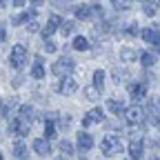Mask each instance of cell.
Here are the masks:
<instances>
[{
	"label": "cell",
	"instance_id": "obj_1",
	"mask_svg": "<svg viewBox=\"0 0 160 160\" xmlns=\"http://www.w3.org/2000/svg\"><path fill=\"white\" fill-rule=\"evenodd\" d=\"M73 69H76V60H73L71 56H62V58H58L56 62L51 65V71H53V76H58V78L71 76Z\"/></svg>",
	"mask_w": 160,
	"mask_h": 160
},
{
	"label": "cell",
	"instance_id": "obj_2",
	"mask_svg": "<svg viewBox=\"0 0 160 160\" xmlns=\"http://www.w3.org/2000/svg\"><path fill=\"white\" fill-rule=\"evenodd\" d=\"M100 149H102V153L105 156H118V153H122L125 151V147H122V142H120V140L116 138V136H105L102 138V142H100Z\"/></svg>",
	"mask_w": 160,
	"mask_h": 160
},
{
	"label": "cell",
	"instance_id": "obj_3",
	"mask_svg": "<svg viewBox=\"0 0 160 160\" xmlns=\"http://www.w3.org/2000/svg\"><path fill=\"white\" fill-rule=\"evenodd\" d=\"M9 62H11L13 69H22L25 62H27V47L25 45H13L11 53H9Z\"/></svg>",
	"mask_w": 160,
	"mask_h": 160
},
{
	"label": "cell",
	"instance_id": "obj_4",
	"mask_svg": "<svg viewBox=\"0 0 160 160\" xmlns=\"http://www.w3.org/2000/svg\"><path fill=\"white\" fill-rule=\"evenodd\" d=\"M53 91L62 93V96H73L78 91V82L71 76H65L62 80H56V82H53Z\"/></svg>",
	"mask_w": 160,
	"mask_h": 160
},
{
	"label": "cell",
	"instance_id": "obj_5",
	"mask_svg": "<svg viewBox=\"0 0 160 160\" xmlns=\"http://www.w3.org/2000/svg\"><path fill=\"white\" fill-rule=\"evenodd\" d=\"M131 125H145V109L142 107H138V105H133V107H129V109H125V113H122Z\"/></svg>",
	"mask_w": 160,
	"mask_h": 160
},
{
	"label": "cell",
	"instance_id": "obj_6",
	"mask_svg": "<svg viewBox=\"0 0 160 160\" xmlns=\"http://www.w3.org/2000/svg\"><path fill=\"white\" fill-rule=\"evenodd\" d=\"M127 89H129V96H131L133 102H138V100L147 98V82H145V80H142V82H131Z\"/></svg>",
	"mask_w": 160,
	"mask_h": 160
},
{
	"label": "cell",
	"instance_id": "obj_7",
	"mask_svg": "<svg viewBox=\"0 0 160 160\" xmlns=\"http://www.w3.org/2000/svg\"><path fill=\"white\" fill-rule=\"evenodd\" d=\"M9 129H11V133H16L18 138H22V136H27L29 133V129H31V125L29 122H25V120H20L18 116L9 122Z\"/></svg>",
	"mask_w": 160,
	"mask_h": 160
},
{
	"label": "cell",
	"instance_id": "obj_8",
	"mask_svg": "<svg viewBox=\"0 0 160 160\" xmlns=\"http://www.w3.org/2000/svg\"><path fill=\"white\" fill-rule=\"evenodd\" d=\"M105 120V111L100 109V107H96V109H91L85 118H82V127H91V125H96V122H102Z\"/></svg>",
	"mask_w": 160,
	"mask_h": 160
},
{
	"label": "cell",
	"instance_id": "obj_9",
	"mask_svg": "<svg viewBox=\"0 0 160 160\" xmlns=\"http://www.w3.org/2000/svg\"><path fill=\"white\" fill-rule=\"evenodd\" d=\"M140 36H142V40H145L147 45H156L158 38H160V25H151V27L142 29V31H140Z\"/></svg>",
	"mask_w": 160,
	"mask_h": 160
},
{
	"label": "cell",
	"instance_id": "obj_10",
	"mask_svg": "<svg viewBox=\"0 0 160 160\" xmlns=\"http://www.w3.org/2000/svg\"><path fill=\"white\" fill-rule=\"evenodd\" d=\"M33 151H36L38 156L47 158V156L51 153V145H49V140H47V138H38V140H33Z\"/></svg>",
	"mask_w": 160,
	"mask_h": 160
},
{
	"label": "cell",
	"instance_id": "obj_11",
	"mask_svg": "<svg viewBox=\"0 0 160 160\" xmlns=\"http://www.w3.org/2000/svg\"><path fill=\"white\" fill-rule=\"evenodd\" d=\"M91 147H93V138H91V133L80 131V133H78V149H80V151H89Z\"/></svg>",
	"mask_w": 160,
	"mask_h": 160
},
{
	"label": "cell",
	"instance_id": "obj_12",
	"mask_svg": "<svg viewBox=\"0 0 160 160\" xmlns=\"http://www.w3.org/2000/svg\"><path fill=\"white\" fill-rule=\"evenodd\" d=\"M60 25H62V18H60V16H51V18H49V22H47V27L42 29V38H49Z\"/></svg>",
	"mask_w": 160,
	"mask_h": 160
},
{
	"label": "cell",
	"instance_id": "obj_13",
	"mask_svg": "<svg viewBox=\"0 0 160 160\" xmlns=\"http://www.w3.org/2000/svg\"><path fill=\"white\" fill-rule=\"evenodd\" d=\"M18 118H20V120H25V122H29V125H31V120L36 118V109H33L31 105H22V107L18 109Z\"/></svg>",
	"mask_w": 160,
	"mask_h": 160
},
{
	"label": "cell",
	"instance_id": "obj_14",
	"mask_svg": "<svg viewBox=\"0 0 160 160\" xmlns=\"http://www.w3.org/2000/svg\"><path fill=\"white\" fill-rule=\"evenodd\" d=\"M107 109L113 116H122L125 113V105H122V100H118V98H109L107 100Z\"/></svg>",
	"mask_w": 160,
	"mask_h": 160
},
{
	"label": "cell",
	"instance_id": "obj_15",
	"mask_svg": "<svg viewBox=\"0 0 160 160\" xmlns=\"http://www.w3.org/2000/svg\"><path fill=\"white\" fill-rule=\"evenodd\" d=\"M13 156H16V160H29L27 145L20 142V140H16V142H13Z\"/></svg>",
	"mask_w": 160,
	"mask_h": 160
},
{
	"label": "cell",
	"instance_id": "obj_16",
	"mask_svg": "<svg viewBox=\"0 0 160 160\" xmlns=\"http://www.w3.org/2000/svg\"><path fill=\"white\" fill-rule=\"evenodd\" d=\"M31 78H36V80L45 78V67H42V58H40V56H36V62L31 67Z\"/></svg>",
	"mask_w": 160,
	"mask_h": 160
},
{
	"label": "cell",
	"instance_id": "obj_17",
	"mask_svg": "<svg viewBox=\"0 0 160 160\" xmlns=\"http://www.w3.org/2000/svg\"><path fill=\"white\" fill-rule=\"evenodd\" d=\"M142 151H145V147H142V140H131L129 156H131L133 160H140V158H142Z\"/></svg>",
	"mask_w": 160,
	"mask_h": 160
},
{
	"label": "cell",
	"instance_id": "obj_18",
	"mask_svg": "<svg viewBox=\"0 0 160 160\" xmlns=\"http://www.w3.org/2000/svg\"><path fill=\"white\" fill-rule=\"evenodd\" d=\"M91 16H93L91 5H80V7H76V18H80V20H89Z\"/></svg>",
	"mask_w": 160,
	"mask_h": 160
},
{
	"label": "cell",
	"instance_id": "obj_19",
	"mask_svg": "<svg viewBox=\"0 0 160 160\" xmlns=\"http://www.w3.org/2000/svg\"><path fill=\"white\" fill-rule=\"evenodd\" d=\"M147 111H149L151 116H160V96H151V98H149Z\"/></svg>",
	"mask_w": 160,
	"mask_h": 160
},
{
	"label": "cell",
	"instance_id": "obj_20",
	"mask_svg": "<svg viewBox=\"0 0 160 160\" xmlns=\"http://www.w3.org/2000/svg\"><path fill=\"white\" fill-rule=\"evenodd\" d=\"M120 58H122V62H131V60L140 58V51H136V49H129V47H125L122 51H120Z\"/></svg>",
	"mask_w": 160,
	"mask_h": 160
},
{
	"label": "cell",
	"instance_id": "obj_21",
	"mask_svg": "<svg viewBox=\"0 0 160 160\" xmlns=\"http://www.w3.org/2000/svg\"><path fill=\"white\" fill-rule=\"evenodd\" d=\"M33 16H36V11H29V13L25 11V13H18V16H13V20H11V22L18 27V25H25V22H29V20H31Z\"/></svg>",
	"mask_w": 160,
	"mask_h": 160
},
{
	"label": "cell",
	"instance_id": "obj_22",
	"mask_svg": "<svg viewBox=\"0 0 160 160\" xmlns=\"http://www.w3.org/2000/svg\"><path fill=\"white\" fill-rule=\"evenodd\" d=\"M140 62H142V67H153L156 65V53L142 51V53H140Z\"/></svg>",
	"mask_w": 160,
	"mask_h": 160
},
{
	"label": "cell",
	"instance_id": "obj_23",
	"mask_svg": "<svg viewBox=\"0 0 160 160\" xmlns=\"http://www.w3.org/2000/svg\"><path fill=\"white\" fill-rule=\"evenodd\" d=\"M73 49H76V51H87V49H89V40H87L85 36L73 38Z\"/></svg>",
	"mask_w": 160,
	"mask_h": 160
},
{
	"label": "cell",
	"instance_id": "obj_24",
	"mask_svg": "<svg viewBox=\"0 0 160 160\" xmlns=\"http://www.w3.org/2000/svg\"><path fill=\"white\" fill-rule=\"evenodd\" d=\"M93 87L100 89V91L105 89V71H102V69H98V71L93 73Z\"/></svg>",
	"mask_w": 160,
	"mask_h": 160
},
{
	"label": "cell",
	"instance_id": "obj_25",
	"mask_svg": "<svg viewBox=\"0 0 160 160\" xmlns=\"http://www.w3.org/2000/svg\"><path fill=\"white\" fill-rule=\"evenodd\" d=\"M102 93L100 89H96V87H85V91H82V96H85V100H98V96Z\"/></svg>",
	"mask_w": 160,
	"mask_h": 160
},
{
	"label": "cell",
	"instance_id": "obj_26",
	"mask_svg": "<svg viewBox=\"0 0 160 160\" xmlns=\"http://www.w3.org/2000/svg\"><path fill=\"white\" fill-rule=\"evenodd\" d=\"M60 29H62V36H71L76 31V22H73V20H67V22L60 25Z\"/></svg>",
	"mask_w": 160,
	"mask_h": 160
},
{
	"label": "cell",
	"instance_id": "obj_27",
	"mask_svg": "<svg viewBox=\"0 0 160 160\" xmlns=\"http://www.w3.org/2000/svg\"><path fill=\"white\" fill-rule=\"evenodd\" d=\"M42 49H45L47 53H56V49H58V47H56V42H53L51 38H45V42H42Z\"/></svg>",
	"mask_w": 160,
	"mask_h": 160
},
{
	"label": "cell",
	"instance_id": "obj_28",
	"mask_svg": "<svg viewBox=\"0 0 160 160\" xmlns=\"http://www.w3.org/2000/svg\"><path fill=\"white\" fill-rule=\"evenodd\" d=\"M53 136H56V125L53 122H45V138L51 140Z\"/></svg>",
	"mask_w": 160,
	"mask_h": 160
},
{
	"label": "cell",
	"instance_id": "obj_29",
	"mask_svg": "<svg viewBox=\"0 0 160 160\" xmlns=\"http://www.w3.org/2000/svg\"><path fill=\"white\" fill-rule=\"evenodd\" d=\"M111 5H113L118 11H127V9H129V0H111Z\"/></svg>",
	"mask_w": 160,
	"mask_h": 160
},
{
	"label": "cell",
	"instance_id": "obj_30",
	"mask_svg": "<svg viewBox=\"0 0 160 160\" xmlns=\"http://www.w3.org/2000/svg\"><path fill=\"white\" fill-rule=\"evenodd\" d=\"M142 11H145L147 16H153V13L158 11V7H156V5H151L149 0H145V5H142Z\"/></svg>",
	"mask_w": 160,
	"mask_h": 160
},
{
	"label": "cell",
	"instance_id": "obj_31",
	"mask_svg": "<svg viewBox=\"0 0 160 160\" xmlns=\"http://www.w3.org/2000/svg\"><path fill=\"white\" fill-rule=\"evenodd\" d=\"M60 151H62L65 156H71V153H73V147H71V142L62 140V142H60Z\"/></svg>",
	"mask_w": 160,
	"mask_h": 160
},
{
	"label": "cell",
	"instance_id": "obj_32",
	"mask_svg": "<svg viewBox=\"0 0 160 160\" xmlns=\"http://www.w3.org/2000/svg\"><path fill=\"white\" fill-rule=\"evenodd\" d=\"M122 78H127L122 69H113V82H122Z\"/></svg>",
	"mask_w": 160,
	"mask_h": 160
},
{
	"label": "cell",
	"instance_id": "obj_33",
	"mask_svg": "<svg viewBox=\"0 0 160 160\" xmlns=\"http://www.w3.org/2000/svg\"><path fill=\"white\" fill-rule=\"evenodd\" d=\"M127 36H140V29H138V25H136V22L127 25Z\"/></svg>",
	"mask_w": 160,
	"mask_h": 160
},
{
	"label": "cell",
	"instance_id": "obj_34",
	"mask_svg": "<svg viewBox=\"0 0 160 160\" xmlns=\"http://www.w3.org/2000/svg\"><path fill=\"white\" fill-rule=\"evenodd\" d=\"M40 29V25L36 22V20H29V22H27V31H31V33H36Z\"/></svg>",
	"mask_w": 160,
	"mask_h": 160
},
{
	"label": "cell",
	"instance_id": "obj_35",
	"mask_svg": "<svg viewBox=\"0 0 160 160\" xmlns=\"http://www.w3.org/2000/svg\"><path fill=\"white\" fill-rule=\"evenodd\" d=\"M149 120H151V125H153V127H158V129H160V116H151Z\"/></svg>",
	"mask_w": 160,
	"mask_h": 160
},
{
	"label": "cell",
	"instance_id": "obj_36",
	"mask_svg": "<svg viewBox=\"0 0 160 160\" xmlns=\"http://www.w3.org/2000/svg\"><path fill=\"white\" fill-rule=\"evenodd\" d=\"M22 80H25L22 76H16V78H13V87H20V85H22Z\"/></svg>",
	"mask_w": 160,
	"mask_h": 160
},
{
	"label": "cell",
	"instance_id": "obj_37",
	"mask_svg": "<svg viewBox=\"0 0 160 160\" xmlns=\"http://www.w3.org/2000/svg\"><path fill=\"white\" fill-rule=\"evenodd\" d=\"M29 2H31L33 7H40V5H42V2H45V0H29Z\"/></svg>",
	"mask_w": 160,
	"mask_h": 160
},
{
	"label": "cell",
	"instance_id": "obj_38",
	"mask_svg": "<svg viewBox=\"0 0 160 160\" xmlns=\"http://www.w3.org/2000/svg\"><path fill=\"white\" fill-rule=\"evenodd\" d=\"M25 5V0H13V7H22Z\"/></svg>",
	"mask_w": 160,
	"mask_h": 160
},
{
	"label": "cell",
	"instance_id": "obj_39",
	"mask_svg": "<svg viewBox=\"0 0 160 160\" xmlns=\"http://www.w3.org/2000/svg\"><path fill=\"white\" fill-rule=\"evenodd\" d=\"M151 5H156V7H160V0H149Z\"/></svg>",
	"mask_w": 160,
	"mask_h": 160
},
{
	"label": "cell",
	"instance_id": "obj_40",
	"mask_svg": "<svg viewBox=\"0 0 160 160\" xmlns=\"http://www.w3.org/2000/svg\"><path fill=\"white\" fill-rule=\"evenodd\" d=\"M7 5V0H0V7H5Z\"/></svg>",
	"mask_w": 160,
	"mask_h": 160
},
{
	"label": "cell",
	"instance_id": "obj_41",
	"mask_svg": "<svg viewBox=\"0 0 160 160\" xmlns=\"http://www.w3.org/2000/svg\"><path fill=\"white\" fill-rule=\"evenodd\" d=\"M153 145H156V147H160V138H158V140H156V142H153Z\"/></svg>",
	"mask_w": 160,
	"mask_h": 160
},
{
	"label": "cell",
	"instance_id": "obj_42",
	"mask_svg": "<svg viewBox=\"0 0 160 160\" xmlns=\"http://www.w3.org/2000/svg\"><path fill=\"white\" fill-rule=\"evenodd\" d=\"M0 160H2V153H0Z\"/></svg>",
	"mask_w": 160,
	"mask_h": 160
},
{
	"label": "cell",
	"instance_id": "obj_43",
	"mask_svg": "<svg viewBox=\"0 0 160 160\" xmlns=\"http://www.w3.org/2000/svg\"><path fill=\"white\" fill-rule=\"evenodd\" d=\"M0 105H2V100H0Z\"/></svg>",
	"mask_w": 160,
	"mask_h": 160
},
{
	"label": "cell",
	"instance_id": "obj_44",
	"mask_svg": "<svg viewBox=\"0 0 160 160\" xmlns=\"http://www.w3.org/2000/svg\"><path fill=\"white\" fill-rule=\"evenodd\" d=\"M129 160H133V158H129Z\"/></svg>",
	"mask_w": 160,
	"mask_h": 160
}]
</instances>
